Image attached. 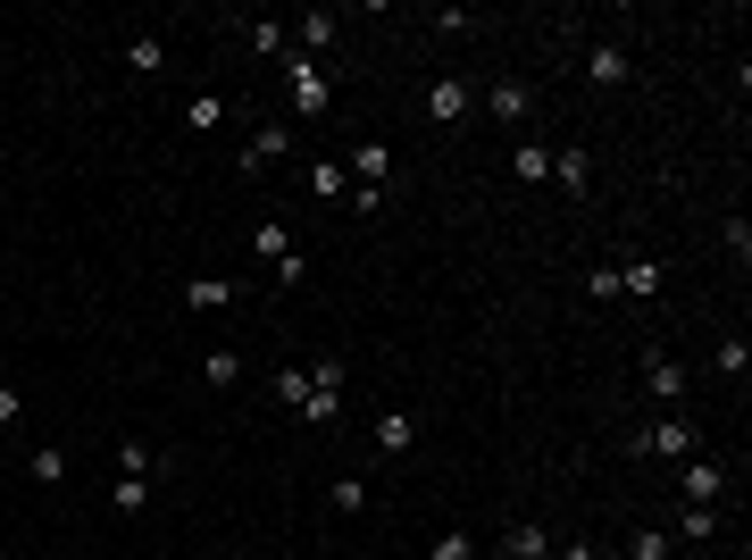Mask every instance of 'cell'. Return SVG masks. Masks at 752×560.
Segmentation results:
<instances>
[{
    "label": "cell",
    "instance_id": "6da1fadb",
    "mask_svg": "<svg viewBox=\"0 0 752 560\" xmlns=\"http://www.w3.org/2000/svg\"><path fill=\"white\" fill-rule=\"evenodd\" d=\"M627 444H636L644 460H686V452H702L694 444V418H652V427H636Z\"/></svg>",
    "mask_w": 752,
    "mask_h": 560
},
{
    "label": "cell",
    "instance_id": "7a4b0ae2",
    "mask_svg": "<svg viewBox=\"0 0 752 560\" xmlns=\"http://www.w3.org/2000/svg\"><path fill=\"white\" fill-rule=\"evenodd\" d=\"M284 75H293V117H326V68L318 59H301V51H284Z\"/></svg>",
    "mask_w": 752,
    "mask_h": 560
},
{
    "label": "cell",
    "instance_id": "3957f363",
    "mask_svg": "<svg viewBox=\"0 0 752 560\" xmlns=\"http://www.w3.org/2000/svg\"><path fill=\"white\" fill-rule=\"evenodd\" d=\"M677 494H686V502H719V494H728V468H719L711 452H686V460H677Z\"/></svg>",
    "mask_w": 752,
    "mask_h": 560
},
{
    "label": "cell",
    "instance_id": "277c9868",
    "mask_svg": "<svg viewBox=\"0 0 752 560\" xmlns=\"http://www.w3.org/2000/svg\"><path fill=\"white\" fill-rule=\"evenodd\" d=\"M644 385H652V402H686V385H694V369H686V360L677 352H644Z\"/></svg>",
    "mask_w": 752,
    "mask_h": 560
},
{
    "label": "cell",
    "instance_id": "5b68a950",
    "mask_svg": "<svg viewBox=\"0 0 752 560\" xmlns=\"http://www.w3.org/2000/svg\"><path fill=\"white\" fill-rule=\"evenodd\" d=\"M276 159H293V126H284V117H268V126L243 143V176H268Z\"/></svg>",
    "mask_w": 752,
    "mask_h": 560
},
{
    "label": "cell",
    "instance_id": "8992f818",
    "mask_svg": "<svg viewBox=\"0 0 752 560\" xmlns=\"http://www.w3.org/2000/svg\"><path fill=\"white\" fill-rule=\"evenodd\" d=\"M585 75H594V93H619L627 75H636V59H627V42H594V51H585Z\"/></svg>",
    "mask_w": 752,
    "mask_h": 560
},
{
    "label": "cell",
    "instance_id": "52a82bcc",
    "mask_svg": "<svg viewBox=\"0 0 752 560\" xmlns=\"http://www.w3.org/2000/svg\"><path fill=\"white\" fill-rule=\"evenodd\" d=\"M485 110L502 117V126H526V110H535V93H526L519 75H493V84H485Z\"/></svg>",
    "mask_w": 752,
    "mask_h": 560
},
{
    "label": "cell",
    "instance_id": "ba28073f",
    "mask_svg": "<svg viewBox=\"0 0 752 560\" xmlns=\"http://www.w3.org/2000/svg\"><path fill=\"white\" fill-rule=\"evenodd\" d=\"M368 444L385 452V460H401V452H418V418H410V411H385V418L368 427Z\"/></svg>",
    "mask_w": 752,
    "mask_h": 560
},
{
    "label": "cell",
    "instance_id": "9c48e42d",
    "mask_svg": "<svg viewBox=\"0 0 752 560\" xmlns=\"http://www.w3.org/2000/svg\"><path fill=\"white\" fill-rule=\"evenodd\" d=\"M427 117H435V126L469 117V84H460V75H435V84H427Z\"/></svg>",
    "mask_w": 752,
    "mask_h": 560
},
{
    "label": "cell",
    "instance_id": "30bf717a",
    "mask_svg": "<svg viewBox=\"0 0 752 560\" xmlns=\"http://www.w3.org/2000/svg\"><path fill=\"white\" fill-rule=\"evenodd\" d=\"M343 168H352L359 185H385V176H394V143H376V134H368V143H352V159H343Z\"/></svg>",
    "mask_w": 752,
    "mask_h": 560
},
{
    "label": "cell",
    "instance_id": "8fae6325",
    "mask_svg": "<svg viewBox=\"0 0 752 560\" xmlns=\"http://www.w3.org/2000/svg\"><path fill=\"white\" fill-rule=\"evenodd\" d=\"M502 552H510V560H552V536H544L535 519H510V527H502Z\"/></svg>",
    "mask_w": 752,
    "mask_h": 560
},
{
    "label": "cell",
    "instance_id": "7c38bea8",
    "mask_svg": "<svg viewBox=\"0 0 752 560\" xmlns=\"http://www.w3.org/2000/svg\"><path fill=\"white\" fill-rule=\"evenodd\" d=\"M552 185H561L568 201H577V193L594 185V159H585V151H552Z\"/></svg>",
    "mask_w": 752,
    "mask_h": 560
},
{
    "label": "cell",
    "instance_id": "4fadbf2b",
    "mask_svg": "<svg viewBox=\"0 0 752 560\" xmlns=\"http://www.w3.org/2000/svg\"><path fill=\"white\" fill-rule=\"evenodd\" d=\"M234 301H243V293H234L226 277H192L185 284V310H234Z\"/></svg>",
    "mask_w": 752,
    "mask_h": 560
},
{
    "label": "cell",
    "instance_id": "5bb4252c",
    "mask_svg": "<svg viewBox=\"0 0 752 560\" xmlns=\"http://www.w3.org/2000/svg\"><path fill=\"white\" fill-rule=\"evenodd\" d=\"M510 176H519V185H552V151L544 143H519V151H510Z\"/></svg>",
    "mask_w": 752,
    "mask_h": 560
},
{
    "label": "cell",
    "instance_id": "9a60e30c",
    "mask_svg": "<svg viewBox=\"0 0 752 560\" xmlns=\"http://www.w3.org/2000/svg\"><path fill=\"white\" fill-rule=\"evenodd\" d=\"M251 260H260V268H276V260H293V235H284V226H276V218H268V226H251Z\"/></svg>",
    "mask_w": 752,
    "mask_h": 560
},
{
    "label": "cell",
    "instance_id": "2e32d148",
    "mask_svg": "<svg viewBox=\"0 0 752 560\" xmlns=\"http://www.w3.org/2000/svg\"><path fill=\"white\" fill-rule=\"evenodd\" d=\"M126 68L134 75H159V68H168V34H134L126 42Z\"/></svg>",
    "mask_w": 752,
    "mask_h": 560
},
{
    "label": "cell",
    "instance_id": "e0dca14e",
    "mask_svg": "<svg viewBox=\"0 0 752 560\" xmlns=\"http://www.w3.org/2000/svg\"><path fill=\"white\" fill-rule=\"evenodd\" d=\"M201 376L218 393H234V385H243V352H226V343H218V352H201Z\"/></svg>",
    "mask_w": 752,
    "mask_h": 560
},
{
    "label": "cell",
    "instance_id": "ac0fdd59",
    "mask_svg": "<svg viewBox=\"0 0 752 560\" xmlns=\"http://www.w3.org/2000/svg\"><path fill=\"white\" fill-rule=\"evenodd\" d=\"M310 193H318V201H343V193H352V168H343V159H318V168H310Z\"/></svg>",
    "mask_w": 752,
    "mask_h": 560
},
{
    "label": "cell",
    "instance_id": "d6986e66",
    "mask_svg": "<svg viewBox=\"0 0 752 560\" xmlns=\"http://www.w3.org/2000/svg\"><path fill=\"white\" fill-rule=\"evenodd\" d=\"M25 477H34V486H67V452H59V444H42L34 460H25Z\"/></svg>",
    "mask_w": 752,
    "mask_h": 560
},
{
    "label": "cell",
    "instance_id": "ffe728a7",
    "mask_svg": "<svg viewBox=\"0 0 752 560\" xmlns=\"http://www.w3.org/2000/svg\"><path fill=\"white\" fill-rule=\"evenodd\" d=\"M159 468L168 460H159L150 444H117V477H159Z\"/></svg>",
    "mask_w": 752,
    "mask_h": 560
},
{
    "label": "cell",
    "instance_id": "44dd1931",
    "mask_svg": "<svg viewBox=\"0 0 752 560\" xmlns=\"http://www.w3.org/2000/svg\"><path fill=\"white\" fill-rule=\"evenodd\" d=\"M711 369L744 385V369H752V343H744V335H728V343H719V352H711Z\"/></svg>",
    "mask_w": 752,
    "mask_h": 560
},
{
    "label": "cell",
    "instance_id": "7402d4cb",
    "mask_svg": "<svg viewBox=\"0 0 752 560\" xmlns=\"http://www.w3.org/2000/svg\"><path fill=\"white\" fill-rule=\"evenodd\" d=\"M368 502H376V486H368V477H335V510H343V519H359Z\"/></svg>",
    "mask_w": 752,
    "mask_h": 560
},
{
    "label": "cell",
    "instance_id": "603a6c76",
    "mask_svg": "<svg viewBox=\"0 0 752 560\" xmlns=\"http://www.w3.org/2000/svg\"><path fill=\"white\" fill-rule=\"evenodd\" d=\"M677 527H686V543H711L719 536V502H686V519H677Z\"/></svg>",
    "mask_w": 752,
    "mask_h": 560
},
{
    "label": "cell",
    "instance_id": "cb8c5ba5",
    "mask_svg": "<svg viewBox=\"0 0 752 560\" xmlns=\"http://www.w3.org/2000/svg\"><path fill=\"white\" fill-rule=\"evenodd\" d=\"M109 510H126V519H134V510H150V477H117V486H109Z\"/></svg>",
    "mask_w": 752,
    "mask_h": 560
},
{
    "label": "cell",
    "instance_id": "d4e9b609",
    "mask_svg": "<svg viewBox=\"0 0 752 560\" xmlns=\"http://www.w3.org/2000/svg\"><path fill=\"white\" fill-rule=\"evenodd\" d=\"M243 42H251V51H260V59H284V51H293V34H284V25H276V18H268V25H251V34H243Z\"/></svg>",
    "mask_w": 752,
    "mask_h": 560
},
{
    "label": "cell",
    "instance_id": "484cf974",
    "mask_svg": "<svg viewBox=\"0 0 752 560\" xmlns=\"http://www.w3.org/2000/svg\"><path fill=\"white\" fill-rule=\"evenodd\" d=\"M185 126H192V134H209V126H226V101H218V93H201V101H185Z\"/></svg>",
    "mask_w": 752,
    "mask_h": 560
},
{
    "label": "cell",
    "instance_id": "4316f807",
    "mask_svg": "<svg viewBox=\"0 0 752 560\" xmlns=\"http://www.w3.org/2000/svg\"><path fill=\"white\" fill-rule=\"evenodd\" d=\"M276 402L301 411V402H310V369H276Z\"/></svg>",
    "mask_w": 752,
    "mask_h": 560
},
{
    "label": "cell",
    "instance_id": "83f0119b",
    "mask_svg": "<svg viewBox=\"0 0 752 560\" xmlns=\"http://www.w3.org/2000/svg\"><path fill=\"white\" fill-rule=\"evenodd\" d=\"M627 560H669V536H660V527H636V536H627Z\"/></svg>",
    "mask_w": 752,
    "mask_h": 560
},
{
    "label": "cell",
    "instance_id": "f1b7e54d",
    "mask_svg": "<svg viewBox=\"0 0 752 560\" xmlns=\"http://www.w3.org/2000/svg\"><path fill=\"white\" fill-rule=\"evenodd\" d=\"M619 293H660V268H652V260H636V268H619Z\"/></svg>",
    "mask_w": 752,
    "mask_h": 560
},
{
    "label": "cell",
    "instance_id": "f546056e",
    "mask_svg": "<svg viewBox=\"0 0 752 560\" xmlns=\"http://www.w3.org/2000/svg\"><path fill=\"white\" fill-rule=\"evenodd\" d=\"M427 560H469V536H460V527H443V536H435V552Z\"/></svg>",
    "mask_w": 752,
    "mask_h": 560
},
{
    "label": "cell",
    "instance_id": "4dcf8cb0",
    "mask_svg": "<svg viewBox=\"0 0 752 560\" xmlns=\"http://www.w3.org/2000/svg\"><path fill=\"white\" fill-rule=\"evenodd\" d=\"M18 418H25V393H18V385H0V427H18Z\"/></svg>",
    "mask_w": 752,
    "mask_h": 560
},
{
    "label": "cell",
    "instance_id": "1f68e13d",
    "mask_svg": "<svg viewBox=\"0 0 752 560\" xmlns=\"http://www.w3.org/2000/svg\"><path fill=\"white\" fill-rule=\"evenodd\" d=\"M552 560H602L594 543H552Z\"/></svg>",
    "mask_w": 752,
    "mask_h": 560
}]
</instances>
